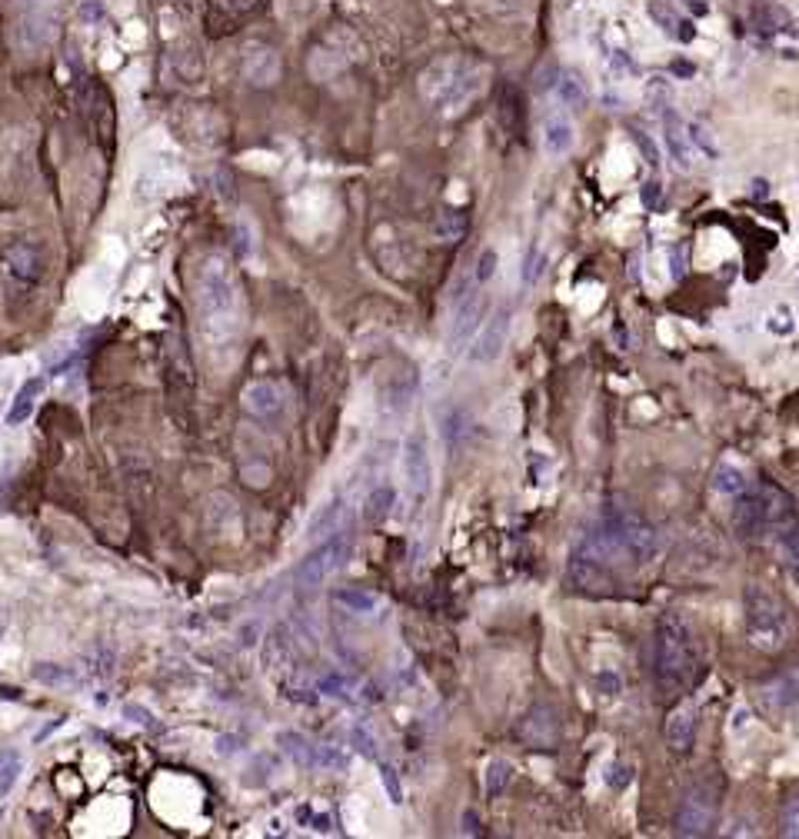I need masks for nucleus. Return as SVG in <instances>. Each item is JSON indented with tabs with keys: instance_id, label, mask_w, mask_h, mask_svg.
I'll list each match as a JSON object with an SVG mask.
<instances>
[{
	"instance_id": "1",
	"label": "nucleus",
	"mask_w": 799,
	"mask_h": 839,
	"mask_svg": "<svg viewBox=\"0 0 799 839\" xmlns=\"http://www.w3.org/2000/svg\"><path fill=\"white\" fill-rule=\"evenodd\" d=\"M657 553V527L630 510H614L579 540L569 556V580L579 590H614L627 566H643Z\"/></svg>"
},
{
	"instance_id": "2",
	"label": "nucleus",
	"mask_w": 799,
	"mask_h": 839,
	"mask_svg": "<svg viewBox=\"0 0 799 839\" xmlns=\"http://www.w3.org/2000/svg\"><path fill=\"white\" fill-rule=\"evenodd\" d=\"M700 673L696 634L683 613H663L653 629V680L663 697L683 693Z\"/></svg>"
},
{
	"instance_id": "3",
	"label": "nucleus",
	"mask_w": 799,
	"mask_h": 839,
	"mask_svg": "<svg viewBox=\"0 0 799 839\" xmlns=\"http://www.w3.org/2000/svg\"><path fill=\"white\" fill-rule=\"evenodd\" d=\"M196 304L204 317L207 337L224 343L241 333V290L231 267L221 257H211L196 277Z\"/></svg>"
},
{
	"instance_id": "4",
	"label": "nucleus",
	"mask_w": 799,
	"mask_h": 839,
	"mask_svg": "<svg viewBox=\"0 0 799 839\" xmlns=\"http://www.w3.org/2000/svg\"><path fill=\"white\" fill-rule=\"evenodd\" d=\"M483 84H487V67L473 57H440L420 77L424 97L440 114L464 110L470 100H477Z\"/></svg>"
},
{
	"instance_id": "5",
	"label": "nucleus",
	"mask_w": 799,
	"mask_h": 839,
	"mask_svg": "<svg viewBox=\"0 0 799 839\" xmlns=\"http://www.w3.org/2000/svg\"><path fill=\"white\" fill-rule=\"evenodd\" d=\"M792 520H796L792 500L769 484H759L756 490H743L733 507V530L743 540H766L773 533H782Z\"/></svg>"
},
{
	"instance_id": "6",
	"label": "nucleus",
	"mask_w": 799,
	"mask_h": 839,
	"mask_svg": "<svg viewBox=\"0 0 799 839\" xmlns=\"http://www.w3.org/2000/svg\"><path fill=\"white\" fill-rule=\"evenodd\" d=\"M743 606H746V637L756 650L779 654L792 640V613L773 590H766L763 583H749Z\"/></svg>"
},
{
	"instance_id": "7",
	"label": "nucleus",
	"mask_w": 799,
	"mask_h": 839,
	"mask_svg": "<svg viewBox=\"0 0 799 839\" xmlns=\"http://www.w3.org/2000/svg\"><path fill=\"white\" fill-rule=\"evenodd\" d=\"M347 556H350V537H347L343 530H337L333 537L320 540V546H317L313 553H307V556L300 560V566L294 570V580H297L300 586L313 590V586L327 583V580L347 563Z\"/></svg>"
},
{
	"instance_id": "8",
	"label": "nucleus",
	"mask_w": 799,
	"mask_h": 839,
	"mask_svg": "<svg viewBox=\"0 0 799 839\" xmlns=\"http://www.w3.org/2000/svg\"><path fill=\"white\" fill-rule=\"evenodd\" d=\"M716 826V799L706 786H696L683 796L677 809V832L680 836H706Z\"/></svg>"
},
{
	"instance_id": "9",
	"label": "nucleus",
	"mask_w": 799,
	"mask_h": 839,
	"mask_svg": "<svg viewBox=\"0 0 799 839\" xmlns=\"http://www.w3.org/2000/svg\"><path fill=\"white\" fill-rule=\"evenodd\" d=\"M81 110H84V120L90 127V134L97 137L100 147H114V100H110V91H104L100 84H87L84 94H81Z\"/></svg>"
},
{
	"instance_id": "10",
	"label": "nucleus",
	"mask_w": 799,
	"mask_h": 839,
	"mask_svg": "<svg viewBox=\"0 0 799 839\" xmlns=\"http://www.w3.org/2000/svg\"><path fill=\"white\" fill-rule=\"evenodd\" d=\"M404 480H407V490L414 500H424L434 490V460H430L427 440L420 434H414L404 444Z\"/></svg>"
},
{
	"instance_id": "11",
	"label": "nucleus",
	"mask_w": 799,
	"mask_h": 839,
	"mask_svg": "<svg viewBox=\"0 0 799 839\" xmlns=\"http://www.w3.org/2000/svg\"><path fill=\"white\" fill-rule=\"evenodd\" d=\"M4 267H8V277L24 287V290H34L44 277V254L38 244L31 241H18L4 251Z\"/></svg>"
},
{
	"instance_id": "12",
	"label": "nucleus",
	"mask_w": 799,
	"mask_h": 839,
	"mask_svg": "<svg viewBox=\"0 0 799 839\" xmlns=\"http://www.w3.org/2000/svg\"><path fill=\"white\" fill-rule=\"evenodd\" d=\"M507 337H510V310H497V314L477 330V337H473V343H470V350H467V360H470V363H480V367L500 360V353H503V347H507Z\"/></svg>"
},
{
	"instance_id": "13",
	"label": "nucleus",
	"mask_w": 799,
	"mask_h": 839,
	"mask_svg": "<svg viewBox=\"0 0 799 839\" xmlns=\"http://www.w3.org/2000/svg\"><path fill=\"white\" fill-rule=\"evenodd\" d=\"M454 307H457V310H454V323H450V350L457 353V350H464V343L480 330V320H483L487 304H483L480 287H473V290H470L467 297H460Z\"/></svg>"
},
{
	"instance_id": "14",
	"label": "nucleus",
	"mask_w": 799,
	"mask_h": 839,
	"mask_svg": "<svg viewBox=\"0 0 799 839\" xmlns=\"http://www.w3.org/2000/svg\"><path fill=\"white\" fill-rule=\"evenodd\" d=\"M244 410L257 420H277L287 410V393L274 380H254L244 386Z\"/></svg>"
},
{
	"instance_id": "15",
	"label": "nucleus",
	"mask_w": 799,
	"mask_h": 839,
	"mask_svg": "<svg viewBox=\"0 0 799 839\" xmlns=\"http://www.w3.org/2000/svg\"><path fill=\"white\" fill-rule=\"evenodd\" d=\"M267 0H211L207 8V28L211 34H227L234 31L241 21L254 18Z\"/></svg>"
},
{
	"instance_id": "16",
	"label": "nucleus",
	"mask_w": 799,
	"mask_h": 839,
	"mask_svg": "<svg viewBox=\"0 0 799 839\" xmlns=\"http://www.w3.org/2000/svg\"><path fill=\"white\" fill-rule=\"evenodd\" d=\"M759 700H763L769 710H776V713L799 707V667L789 670V673H782V677H776L773 683H766V687L759 690Z\"/></svg>"
},
{
	"instance_id": "17",
	"label": "nucleus",
	"mask_w": 799,
	"mask_h": 839,
	"mask_svg": "<svg viewBox=\"0 0 799 839\" xmlns=\"http://www.w3.org/2000/svg\"><path fill=\"white\" fill-rule=\"evenodd\" d=\"M573 140H576V130L566 117H550L543 124V153L550 160H560L573 150Z\"/></svg>"
},
{
	"instance_id": "18",
	"label": "nucleus",
	"mask_w": 799,
	"mask_h": 839,
	"mask_svg": "<svg viewBox=\"0 0 799 839\" xmlns=\"http://www.w3.org/2000/svg\"><path fill=\"white\" fill-rule=\"evenodd\" d=\"M663 130H667V147H670V157L677 160V167L680 170H690L693 167V147H690V137L683 134V120L673 114V110H667L663 114Z\"/></svg>"
},
{
	"instance_id": "19",
	"label": "nucleus",
	"mask_w": 799,
	"mask_h": 839,
	"mask_svg": "<svg viewBox=\"0 0 799 839\" xmlns=\"http://www.w3.org/2000/svg\"><path fill=\"white\" fill-rule=\"evenodd\" d=\"M696 740V713L693 710H677L667 723V743L673 753H690Z\"/></svg>"
},
{
	"instance_id": "20",
	"label": "nucleus",
	"mask_w": 799,
	"mask_h": 839,
	"mask_svg": "<svg viewBox=\"0 0 799 839\" xmlns=\"http://www.w3.org/2000/svg\"><path fill=\"white\" fill-rule=\"evenodd\" d=\"M340 520H343V500L333 497L330 503H323V507L313 513V520H310V527H307V540L320 543V540L333 537V533L340 530Z\"/></svg>"
},
{
	"instance_id": "21",
	"label": "nucleus",
	"mask_w": 799,
	"mask_h": 839,
	"mask_svg": "<svg viewBox=\"0 0 799 839\" xmlns=\"http://www.w3.org/2000/svg\"><path fill=\"white\" fill-rule=\"evenodd\" d=\"M550 77L553 81H546V87L556 94V100L563 107H583L586 104V87H583V81L576 74H569V71H550Z\"/></svg>"
},
{
	"instance_id": "22",
	"label": "nucleus",
	"mask_w": 799,
	"mask_h": 839,
	"mask_svg": "<svg viewBox=\"0 0 799 839\" xmlns=\"http://www.w3.org/2000/svg\"><path fill=\"white\" fill-rule=\"evenodd\" d=\"M650 18H653V24L663 28L670 38H677V41H693V24L683 21V18L667 4V0H650Z\"/></svg>"
},
{
	"instance_id": "23",
	"label": "nucleus",
	"mask_w": 799,
	"mask_h": 839,
	"mask_svg": "<svg viewBox=\"0 0 799 839\" xmlns=\"http://www.w3.org/2000/svg\"><path fill=\"white\" fill-rule=\"evenodd\" d=\"M41 393H44V380H41V376L28 380V383L18 390V396H14V403H11V410H8V427H21V424H24V420L34 413Z\"/></svg>"
},
{
	"instance_id": "24",
	"label": "nucleus",
	"mask_w": 799,
	"mask_h": 839,
	"mask_svg": "<svg viewBox=\"0 0 799 839\" xmlns=\"http://www.w3.org/2000/svg\"><path fill=\"white\" fill-rule=\"evenodd\" d=\"M211 527H214V533H221V537H234V533H241V510H237V503L231 500V497H211Z\"/></svg>"
},
{
	"instance_id": "25",
	"label": "nucleus",
	"mask_w": 799,
	"mask_h": 839,
	"mask_svg": "<svg viewBox=\"0 0 799 839\" xmlns=\"http://www.w3.org/2000/svg\"><path fill=\"white\" fill-rule=\"evenodd\" d=\"M467 227H470L467 214H460V210H444V214L437 217V224H434V237L450 247V244H460L467 237Z\"/></svg>"
},
{
	"instance_id": "26",
	"label": "nucleus",
	"mask_w": 799,
	"mask_h": 839,
	"mask_svg": "<svg viewBox=\"0 0 799 839\" xmlns=\"http://www.w3.org/2000/svg\"><path fill=\"white\" fill-rule=\"evenodd\" d=\"M393 500H396V490H393V487H386V484L373 487V493H370L366 503H363V520H366V523H383V520L390 517V510H393Z\"/></svg>"
},
{
	"instance_id": "27",
	"label": "nucleus",
	"mask_w": 799,
	"mask_h": 839,
	"mask_svg": "<svg viewBox=\"0 0 799 839\" xmlns=\"http://www.w3.org/2000/svg\"><path fill=\"white\" fill-rule=\"evenodd\" d=\"M333 599H337L340 606H347L350 613H363V616L376 613V609H380V603H383L376 593H366V590H356V586L337 590V593H333Z\"/></svg>"
},
{
	"instance_id": "28",
	"label": "nucleus",
	"mask_w": 799,
	"mask_h": 839,
	"mask_svg": "<svg viewBox=\"0 0 799 839\" xmlns=\"http://www.w3.org/2000/svg\"><path fill=\"white\" fill-rule=\"evenodd\" d=\"M510 783H513V763H507V760H490V763H487V773H483V789H487V796H490V799H493V796H503Z\"/></svg>"
},
{
	"instance_id": "29",
	"label": "nucleus",
	"mask_w": 799,
	"mask_h": 839,
	"mask_svg": "<svg viewBox=\"0 0 799 839\" xmlns=\"http://www.w3.org/2000/svg\"><path fill=\"white\" fill-rule=\"evenodd\" d=\"M713 490H716V493H723V497H739V493L746 490V477H743V470H739V467H733V464H720V467H716V474H713Z\"/></svg>"
},
{
	"instance_id": "30",
	"label": "nucleus",
	"mask_w": 799,
	"mask_h": 839,
	"mask_svg": "<svg viewBox=\"0 0 799 839\" xmlns=\"http://www.w3.org/2000/svg\"><path fill=\"white\" fill-rule=\"evenodd\" d=\"M280 746H284V753H287L294 763H300V766H313L317 743H310L307 736H300V733H280Z\"/></svg>"
},
{
	"instance_id": "31",
	"label": "nucleus",
	"mask_w": 799,
	"mask_h": 839,
	"mask_svg": "<svg viewBox=\"0 0 799 839\" xmlns=\"http://www.w3.org/2000/svg\"><path fill=\"white\" fill-rule=\"evenodd\" d=\"M21 769H24V760L18 756V753H0V799H4L14 786H18V779H21Z\"/></svg>"
},
{
	"instance_id": "32",
	"label": "nucleus",
	"mask_w": 799,
	"mask_h": 839,
	"mask_svg": "<svg viewBox=\"0 0 799 839\" xmlns=\"http://www.w3.org/2000/svg\"><path fill=\"white\" fill-rule=\"evenodd\" d=\"M34 677L47 687H77L81 680L67 670V667H51V663H38L34 667Z\"/></svg>"
},
{
	"instance_id": "33",
	"label": "nucleus",
	"mask_w": 799,
	"mask_h": 839,
	"mask_svg": "<svg viewBox=\"0 0 799 839\" xmlns=\"http://www.w3.org/2000/svg\"><path fill=\"white\" fill-rule=\"evenodd\" d=\"M497 264H500L497 251H493V247H483L480 257H477V264H473V284H477V287H487V284L493 280V274H497Z\"/></svg>"
},
{
	"instance_id": "34",
	"label": "nucleus",
	"mask_w": 799,
	"mask_h": 839,
	"mask_svg": "<svg viewBox=\"0 0 799 839\" xmlns=\"http://www.w3.org/2000/svg\"><path fill=\"white\" fill-rule=\"evenodd\" d=\"M782 836L799 839V786L789 793V799L782 806Z\"/></svg>"
},
{
	"instance_id": "35",
	"label": "nucleus",
	"mask_w": 799,
	"mask_h": 839,
	"mask_svg": "<svg viewBox=\"0 0 799 839\" xmlns=\"http://www.w3.org/2000/svg\"><path fill=\"white\" fill-rule=\"evenodd\" d=\"M543 264H546L543 251H540V247H530V254H526V261H523V284H526V287H530V284H536V277H540Z\"/></svg>"
},
{
	"instance_id": "36",
	"label": "nucleus",
	"mask_w": 799,
	"mask_h": 839,
	"mask_svg": "<svg viewBox=\"0 0 799 839\" xmlns=\"http://www.w3.org/2000/svg\"><path fill=\"white\" fill-rule=\"evenodd\" d=\"M686 137H690V147H696V150H710V157H716V144H713V137H710V130L706 127H700V124H686Z\"/></svg>"
},
{
	"instance_id": "37",
	"label": "nucleus",
	"mask_w": 799,
	"mask_h": 839,
	"mask_svg": "<svg viewBox=\"0 0 799 839\" xmlns=\"http://www.w3.org/2000/svg\"><path fill=\"white\" fill-rule=\"evenodd\" d=\"M380 779H383V789L390 793V803H393V806L404 803V789H400V779H396L393 766H380Z\"/></svg>"
},
{
	"instance_id": "38",
	"label": "nucleus",
	"mask_w": 799,
	"mask_h": 839,
	"mask_svg": "<svg viewBox=\"0 0 799 839\" xmlns=\"http://www.w3.org/2000/svg\"><path fill=\"white\" fill-rule=\"evenodd\" d=\"M350 740H353V746L363 753V756H376V740L366 733V726H353V733H350Z\"/></svg>"
},
{
	"instance_id": "39",
	"label": "nucleus",
	"mask_w": 799,
	"mask_h": 839,
	"mask_svg": "<svg viewBox=\"0 0 799 839\" xmlns=\"http://www.w3.org/2000/svg\"><path fill=\"white\" fill-rule=\"evenodd\" d=\"M607 783H610L614 789H627V786L633 783V769H630V766H624V763H614V766H610V773H607Z\"/></svg>"
},
{
	"instance_id": "40",
	"label": "nucleus",
	"mask_w": 799,
	"mask_h": 839,
	"mask_svg": "<svg viewBox=\"0 0 799 839\" xmlns=\"http://www.w3.org/2000/svg\"><path fill=\"white\" fill-rule=\"evenodd\" d=\"M347 690H350V683L343 677H327L320 683V693H330V697H347Z\"/></svg>"
},
{
	"instance_id": "41",
	"label": "nucleus",
	"mask_w": 799,
	"mask_h": 839,
	"mask_svg": "<svg viewBox=\"0 0 799 839\" xmlns=\"http://www.w3.org/2000/svg\"><path fill=\"white\" fill-rule=\"evenodd\" d=\"M124 713H127V720H137L140 726H153V716H150L143 707H127Z\"/></svg>"
},
{
	"instance_id": "42",
	"label": "nucleus",
	"mask_w": 799,
	"mask_h": 839,
	"mask_svg": "<svg viewBox=\"0 0 799 839\" xmlns=\"http://www.w3.org/2000/svg\"><path fill=\"white\" fill-rule=\"evenodd\" d=\"M464 829H470V832H480V826H477V816H473V813H467V816H464Z\"/></svg>"
}]
</instances>
